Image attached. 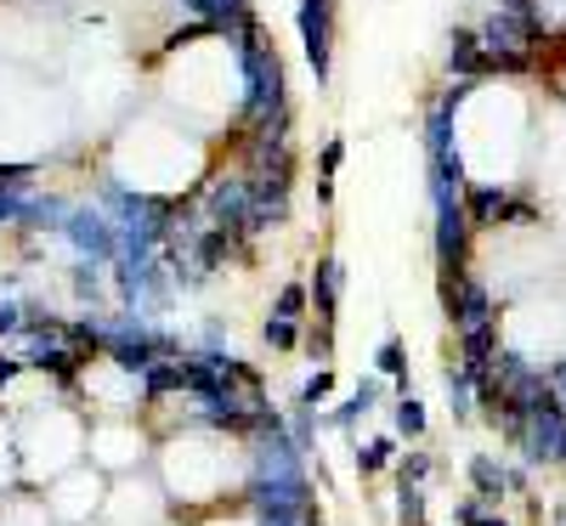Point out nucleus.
Segmentation results:
<instances>
[{
    "label": "nucleus",
    "instance_id": "obj_1",
    "mask_svg": "<svg viewBox=\"0 0 566 526\" xmlns=\"http://www.w3.org/2000/svg\"><path fill=\"white\" fill-rule=\"evenodd\" d=\"M227 52H232V69H239V108H232L227 136H250V130H266L283 114H295L290 108V69H283L277 40L266 34L261 12H250L227 34Z\"/></svg>",
    "mask_w": 566,
    "mask_h": 526
},
{
    "label": "nucleus",
    "instance_id": "obj_2",
    "mask_svg": "<svg viewBox=\"0 0 566 526\" xmlns=\"http://www.w3.org/2000/svg\"><path fill=\"white\" fill-rule=\"evenodd\" d=\"M335 18H340V0H295L301 52H306L317 91H328V80H335Z\"/></svg>",
    "mask_w": 566,
    "mask_h": 526
},
{
    "label": "nucleus",
    "instance_id": "obj_3",
    "mask_svg": "<svg viewBox=\"0 0 566 526\" xmlns=\"http://www.w3.org/2000/svg\"><path fill=\"white\" fill-rule=\"evenodd\" d=\"M57 238H63L80 261H103V266L119 261V221H114L103 204H74Z\"/></svg>",
    "mask_w": 566,
    "mask_h": 526
},
{
    "label": "nucleus",
    "instance_id": "obj_4",
    "mask_svg": "<svg viewBox=\"0 0 566 526\" xmlns=\"http://www.w3.org/2000/svg\"><path fill=\"white\" fill-rule=\"evenodd\" d=\"M431 255H437V277H464L470 272V250H476V227H470V210L464 204H448V210H431Z\"/></svg>",
    "mask_w": 566,
    "mask_h": 526
},
{
    "label": "nucleus",
    "instance_id": "obj_5",
    "mask_svg": "<svg viewBox=\"0 0 566 526\" xmlns=\"http://www.w3.org/2000/svg\"><path fill=\"white\" fill-rule=\"evenodd\" d=\"M515 448H522L527 464H560V459H566V408H560L555 391H549L538 408H527Z\"/></svg>",
    "mask_w": 566,
    "mask_h": 526
},
{
    "label": "nucleus",
    "instance_id": "obj_6",
    "mask_svg": "<svg viewBox=\"0 0 566 526\" xmlns=\"http://www.w3.org/2000/svg\"><path fill=\"white\" fill-rule=\"evenodd\" d=\"M437 301H442L453 334L482 328V323H499V301H493V290H488L476 272H464V277H437Z\"/></svg>",
    "mask_w": 566,
    "mask_h": 526
},
{
    "label": "nucleus",
    "instance_id": "obj_7",
    "mask_svg": "<svg viewBox=\"0 0 566 526\" xmlns=\"http://www.w3.org/2000/svg\"><path fill=\"white\" fill-rule=\"evenodd\" d=\"M476 34H482V45L493 57H504V52H538V40H544L538 18L504 12V7H493V0H488V12L476 18Z\"/></svg>",
    "mask_w": 566,
    "mask_h": 526
},
{
    "label": "nucleus",
    "instance_id": "obj_8",
    "mask_svg": "<svg viewBox=\"0 0 566 526\" xmlns=\"http://www.w3.org/2000/svg\"><path fill=\"white\" fill-rule=\"evenodd\" d=\"M510 181H476L470 176V187H464V210H470V227L476 232H499V227H510Z\"/></svg>",
    "mask_w": 566,
    "mask_h": 526
},
{
    "label": "nucleus",
    "instance_id": "obj_9",
    "mask_svg": "<svg viewBox=\"0 0 566 526\" xmlns=\"http://www.w3.org/2000/svg\"><path fill=\"white\" fill-rule=\"evenodd\" d=\"M448 80H488V45H482L476 23L448 29Z\"/></svg>",
    "mask_w": 566,
    "mask_h": 526
},
{
    "label": "nucleus",
    "instance_id": "obj_10",
    "mask_svg": "<svg viewBox=\"0 0 566 526\" xmlns=\"http://www.w3.org/2000/svg\"><path fill=\"white\" fill-rule=\"evenodd\" d=\"M306 290H312V317L335 323V317H340V295H346V266H340V255H317Z\"/></svg>",
    "mask_w": 566,
    "mask_h": 526
},
{
    "label": "nucleus",
    "instance_id": "obj_11",
    "mask_svg": "<svg viewBox=\"0 0 566 526\" xmlns=\"http://www.w3.org/2000/svg\"><path fill=\"white\" fill-rule=\"evenodd\" d=\"M499 351H504L499 323H482V328H464V334H459V368H464L470 379H488L493 362H499Z\"/></svg>",
    "mask_w": 566,
    "mask_h": 526
},
{
    "label": "nucleus",
    "instance_id": "obj_12",
    "mask_svg": "<svg viewBox=\"0 0 566 526\" xmlns=\"http://www.w3.org/2000/svg\"><path fill=\"white\" fill-rule=\"evenodd\" d=\"M464 475H470V493L488 498V504H499V498L510 493V475H504V464H499L493 453H470V459H464Z\"/></svg>",
    "mask_w": 566,
    "mask_h": 526
},
{
    "label": "nucleus",
    "instance_id": "obj_13",
    "mask_svg": "<svg viewBox=\"0 0 566 526\" xmlns=\"http://www.w3.org/2000/svg\"><path fill=\"white\" fill-rule=\"evenodd\" d=\"M181 12H187V18H199V23H216L221 34H232L255 7H250V0H181Z\"/></svg>",
    "mask_w": 566,
    "mask_h": 526
},
{
    "label": "nucleus",
    "instance_id": "obj_14",
    "mask_svg": "<svg viewBox=\"0 0 566 526\" xmlns=\"http://www.w3.org/2000/svg\"><path fill=\"white\" fill-rule=\"evenodd\" d=\"M374 374H380V379H391V386H397V397H413V391H408V346L397 340V334H386V340H380V351H374Z\"/></svg>",
    "mask_w": 566,
    "mask_h": 526
},
{
    "label": "nucleus",
    "instance_id": "obj_15",
    "mask_svg": "<svg viewBox=\"0 0 566 526\" xmlns=\"http://www.w3.org/2000/svg\"><path fill=\"white\" fill-rule=\"evenodd\" d=\"M352 464H357V475L368 482V475H386V470H397V436L386 430V436H368L357 453H352Z\"/></svg>",
    "mask_w": 566,
    "mask_h": 526
},
{
    "label": "nucleus",
    "instance_id": "obj_16",
    "mask_svg": "<svg viewBox=\"0 0 566 526\" xmlns=\"http://www.w3.org/2000/svg\"><path fill=\"white\" fill-rule=\"evenodd\" d=\"M442 391H448V413L464 424L470 413H476V379H470L459 362H448V374H442Z\"/></svg>",
    "mask_w": 566,
    "mask_h": 526
},
{
    "label": "nucleus",
    "instance_id": "obj_17",
    "mask_svg": "<svg viewBox=\"0 0 566 526\" xmlns=\"http://www.w3.org/2000/svg\"><path fill=\"white\" fill-rule=\"evenodd\" d=\"M424 424H431V419H424V402H419V397H397V402H391V436H397V442H419Z\"/></svg>",
    "mask_w": 566,
    "mask_h": 526
},
{
    "label": "nucleus",
    "instance_id": "obj_18",
    "mask_svg": "<svg viewBox=\"0 0 566 526\" xmlns=\"http://www.w3.org/2000/svg\"><path fill=\"white\" fill-rule=\"evenodd\" d=\"M272 312L277 317H295V323H312V290H306V283H277Z\"/></svg>",
    "mask_w": 566,
    "mask_h": 526
},
{
    "label": "nucleus",
    "instance_id": "obj_19",
    "mask_svg": "<svg viewBox=\"0 0 566 526\" xmlns=\"http://www.w3.org/2000/svg\"><path fill=\"white\" fill-rule=\"evenodd\" d=\"M301 334H306V323H295V317H277V312L261 323V340H266L272 351H295V346H301Z\"/></svg>",
    "mask_w": 566,
    "mask_h": 526
},
{
    "label": "nucleus",
    "instance_id": "obj_20",
    "mask_svg": "<svg viewBox=\"0 0 566 526\" xmlns=\"http://www.w3.org/2000/svg\"><path fill=\"white\" fill-rule=\"evenodd\" d=\"M45 176L40 159H0V187H18V193H34Z\"/></svg>",
    "mask_w": 566,
    "mask_h": 526
},
{
    "label": "nucleus",
    "instance_id": "obj_21",
    "mask_svg": "<svg viewBox=\"0 0 566 526\" xmlns=\"http://www.w3.org/2000/svg\"><path fill=\"white\" fill-rule=\"evenodd\" d=\"M69 290H74L85 306H97V301H103V261H80V266L69 272Z\"/></svg>",
    "mask_w": 566,
    "mask_h": 526
},
{
    "label": "nucleus",
    "instance_id": "obj_22",
    "mask_svg": "<svg viewBox=\"0 0 566 526\" xmlns=\"http://www.w3.org/2000/svg\"><path fill=\"white\" fill-rule=\"evenodd\" d=\"M301 346H306V357H312V362H323V368H328V362H335V323H323V317H317V323H306Z\"/></svg>",
    "mask_w": 566,
    "mask_h": 526
},
{
    "label": "nucleus",
    "instance_id": "obj_23",
    "mask_svg": "<svg viewBox=\"0 0 566 526\" xmlns=\"http://www.w3.org/2000/svg\"><path fill=\"white\" fill-rule=\"evenodd\" d=\"M397 520L402 526H424V487L419 482H402V475H397Z\"/></svg>",
    "mask_w": 566,
    "mask_h": 526
},
{
    "label": "nucleus",
    "instance_id": "obj_24",
    "mask_svg": "<svg viewBox=\"0 0 566 526\" xmlns=\"http://www.w3.org/2000/svg\"><path fill=\"white\" fill-rule=\"evenodd\" d=\"M328 391H335V368H317V374H306V386H301V408H323L328 402Z\"/></svg>",
    "mask_w": 566,
    "mask_h": 526
},
{
    "label": "nucleus",
    "instance_id": "obj_25",
    "mask_svg": "<svg viewBox=\"0 0 566 526\" xmlns=\"http://www.w3.org/2000/svg\"><path fill=\"white\" fill-rule=\"evenodd\" d=\"M23 328H29V306L7 295V301H0V346H7V340H18Z\"/></svg>",
    "mask_w": 566,
    "mask_h": 526
},
{
    "label": "nucleus",
    "instance_id": "obj_26",
    "mask_svg": "<svg viewBox=\"0 0 566 526\" xmlns=\"http://www.w3.org/2000/svg\"><path fill=\"white\" fill-rule=\"evenodd\" d=\"M340 165H346V136H328V141H323V154H317V176H323V181H335Z\"/></svg>",
    "mask_w": 566,
    "mask_h": 526
},
{
    "label": "nucleus",
    "instance_id": "obj_27",
    "mask_svg": "<svg viewBox=\"0 0 566 526\" xmlns=\"http://www.w3.org/2000/svg\"><path fill=\"white\" fill-rule=\"evenodd\" d=\"M431 470H437V459L431 453H408V459H397V475H402V482H431Z\"/></svg>",
    "mask_w": 566,
    "mask_h": 526
},
{
    "label": "nucleus",
    "instance_id": "obj_28",
    "mask_svg": "<svg viewBox=\"0 0 566 526\" xmlns=\"http://www.w3.org/2000/svg\"><path fill=\"white\" fill-rule=\"evenodd\" d=\"M488 515H493V504H488V498H476V493L453 504V520H459V526H482Z\"/></svg>",
    "mask_w": 566,
    "mask_h": 526
},
{
    "label": "nucleus",
    "instance_id": "obj_29",
    "mask_svg": "<svg viewBox=\"0 0 566 526\" xmlns=\"http://www.w3.org/2000/svg\"><path fill=\"white\" fill-rule=\"evenodd\" d=\"M23 374H29V368H23V357L0 346V397H7V391H12V379H23Z\"/></svg>",
    "mask_w": 566,
    "mask_h": 526
},
{
    "label": "nucleus",
    "instance_id": "obj_30",
    "mask_svg": "<svg viewBox=\"0 0 566 526\" xmlns=\"http://www.w3.org/2000/svg\"><path fill=\"white\" fill-rule=\"evenodd\" d=\"M357 402H363V413H374L380 408V397H386V386H380V374H368V379H357V391H352Z\"/></svg>",
    "mask_w": 566,
    "mask_h": 526
},
{
    "label": "nucleus",
    "instance_id": "obj_31",
    "mask_svg": "<svg viewBox=\"0 0 566 526\" xmlns=\"http://www.w3.org/2000/svg\"><path fill=\"white\" fill-rule=\"evenodd\" d=\"M504 475H510V493H533V470L527 464H504Z\"/></svg>",
    "mask_w": 566,
    "mask_h": 526
},
{
    "label": "nucleus",
    "instance_id": "obj_32",
    "mask_svg": "<svg viewBox=\"0 0 566 526\" xmlns=\"http://www.w3.org/2000/svg\"><path fill=\"white\" fill-rule=\"evenodd\" d=\"M482 526H510V520H504V515H488V520H482Z\"/></svg>",
    "mask_w": 566,
    "mask_h": 526
}]
</instances>
